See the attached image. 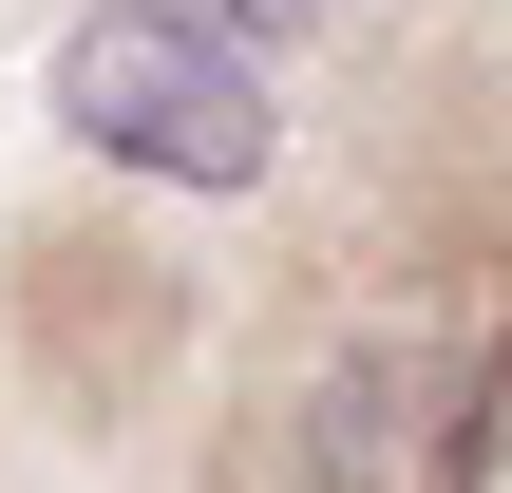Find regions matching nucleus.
I'll list each match as a JSON object with an SVG mask.
<instances>
[{
	"label": "nucleus",
	"mask_w": 512,
	"mask_h": 493,
	"mask_svg": "<svg viewBox=\"0 0 512 493\" xmlns=\"http://www.w3.org/2000/svg\"><path fill=\"white\" fill-rule=\"evenodd\" d=\"M38 114L152 209H247L285 171V57H247L209 0H76L38 57Z\"/></svg>",
	"instance_id": "1"
},
{
	"label": "nucleus",
	"mask_w": 512,
	"mask_h": 493,
	"mask_svg": "<svg viewBox=\"0 0 512 493\" xmlns=\"http://www.w3.org/2000/svg\"><path fill=\"white\" fill-rule=\"evenodd\" d=\"M512 456V323L475 304H361L285 380V493H494Z\"/></svg>",
	"instance_id": "2"
},
{
	"label": "nucleus",
	"mask_w": 512,
	"mask_h": 493,
	"mask_svg": "<svg viewBox=\"0 0 512 493\" xmlns=\"http://www.w3.org/2000/svg\"><path fill=\"white\" fill-rule=\"evenodd\" d=\"M209 19H228L247 57H285V38H304V19H342V0H209Z\"/></svg>",
	"instance_id": "3"
}]
</instances>
